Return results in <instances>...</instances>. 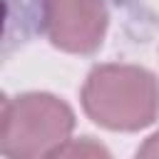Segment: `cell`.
I'll return each mask as SVG.
<instances>
[{"mask_svg": "<svg viewBox=\"0 0 159 159\" xmlns=\"http://www.w3.org/2000/svg\"><path fill=\"white\" fill-rule=\"evenodd\" d=\"M84 114L112 132H139L159 117V80L129 62L94 65L80 89Z\"/></svg>", "mask_w": 159, "mask_h": 159, "instance_id": "6da1fadb", "label": "cell"}, {"mask_svg": "<svg viewBox=\"0 0 159 159\" xmlns=\"http://www.w3.org/2000/svg\"><path fill=\"white\" fill-rule=\"evenodd\" d=\"M75 129V112L50 92L2 99L0 152L5 157H55Z\"/></svg>", "mask_w": 159, "mask_h": 159, "instance_id": "7a4b0ae2", "label": "cell"}, {"mask_svg": "<svg viewBox=\"0 0 159 159\" xmlns=\"http://www.w3.org/2000/svg\"><path fill=\"white\" fill-rule=\"evenodd\" d=\"M107 25V0H42V32L62 52H97L104 42Z\"/></svg>", "mask_w": 159, "mask_h": 159, "instance_id": "3957f363", "label": "cell"}, {"mask_svg": "<svg viewBox=\"0 0 159 159\" xmlns=\"http://www.w3.org/2000/svg\"><path fill=\"white\" fill-rule=\"evenodd\" d=\"M65 154H80V157H94V154H109L102 144H97V142H92V137H80V142H75V139H67V144L55 154V157H65Z\"/></svg>", "mask_w": 159, "mask_h": 159, "instance_id": "277c9868", "label": "cell"}, {"mask_svg": "<svg viewBox=\"0 0 159 159\" xmlns=\"http://www.w3.org/2000/svg\"><path fill=\"white\" fill-rule=\"evenodd\" d=\"M137 154L139 157H159V132L152 134V137H147V142L137 149Z\"/></svg>", "mask_w": 159, "mask_h": 159, "instance_id": "5b68a950", "label": "cell"}]
</instances>
